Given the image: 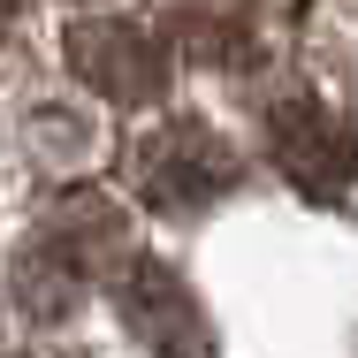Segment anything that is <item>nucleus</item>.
I'll return each instance as SVG.
<instances>
[{"label":"nucleus","mask_w":358,"mask_h":358,"mask_svg":"<svg viewBox=\"0 0 358 358\" xmlns=\"http://www.w3.org/2000/svg\"><path fill=\"white\" fill-rule=\"evenodd\" d=\"M122 259H130L122 214L107 199H92V191H69V199H54L38 214V229L15 252V275L8 282H15V305L31 320H62L92 282H115Z\"/></svg>","instance_id":"obj_1"},{"label":"nucleus","mask_w":358,"mask_h":358,"mask_svg":"<svg viewBox=\"0 0 358 358\" xmlns=\"http://www.w3.org/2000/svg\"><path fill=\"white\" fill-rule=\"evenodd\" d=\"M122 176L152 214H206L214 199H229L244 183V160L214 122L168 115V122H152L122 145Z\"/></svg>","instance_id":"obj_2"},{"label":"nucleus","mask_w":358,"mask_h":358,"mask_svg":"<svg viewBox=\"0 0 358 358\" xmlns=\"http://www.w3.org/2000/svg\"><path fill=\"white\" fill-rule=\"evenodd\" d=\"M267 160L313 206H343L358 191V138L343 130V115L328 99H313V92H289V99L267 107Z\"/></svg>","instance_id":"obj_3"},{"label":"nucleus","mask_w":358,"mask_h":358,"mask_svg":"<svg viewBox=\"0 0 358 358\" xmlns=\"http://www.w3.org/2000/svg\"><path fill=\"white\" fill-rule=\"evenodd\" d=\"M69 69L115 107H152L176 76V54L160 46V31H145L130 15H84L69 23Z\"/></svg>","instance_id":"obj_4"},{"label":"nucleus","mask_w":358,"mask_h":358,"mask_svg":"<svg viewBox=\"0 0 358 358\" xmlns=\"http://www.w3.org/2000/svg\"><path fill=\"white\" fill-rule=\"evenodd\" d=\"M115 313H122V328L138 336L145 351H160V358H206V313H199V297L183 289V275H176L168 259L130 252L122 275H115Z\"/></svg>","instance_id":"obj_5"},{"label":"nucleus","mask_w":358,"mask_h":358,"mask_svg":"<svg viewBox=\"0 0 358 358\" xmlns=\"http://www.w3.org/2000/svg\"><path fill=\"white\" fill-rule=\"evenodd\" d=\"M176 38L214 69H244L259 54V0H176Z\"/></svg>","instance_id":"obj_6"},{"label":"nucleus","mask_w":358,"mask_h":358,"mask_svg":"<svg viewBox=\"0 0 358 358\" xmlns=\"http://www.w3.org/2000/svg\"><path fill=\"white\" fill-rule=\"evenodd\" d=\"M8 15H15V0H0V31H8Z\"/></svg>","instance_id":"obj_7"}]
</instances>
